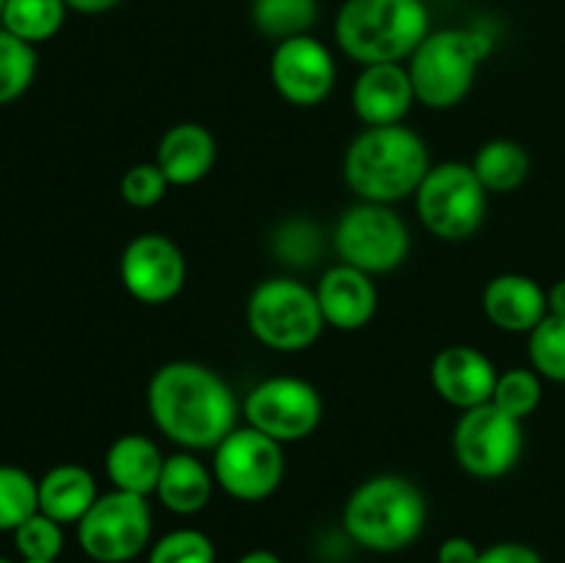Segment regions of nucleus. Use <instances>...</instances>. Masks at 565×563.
I'll return each instance as SVG.
<instances>
[{
  "mask_svg": "<svg viewBox=\"0 0 565 563\" xmlns=\"http://www.w3.org/2000/svg\"><path fill=\"white\" fill-rule=\"evenodd\" d=\"M154 428L182 450H215L237 428L243 408L232 386L199 362H169L147 386Z\"/></svg>",
  "mask_w": 565,
  "mask_h": 563,
  "instance_id": "f257e3e1",
  "label": "nucleus"
},
{
  "mask_svg": "<svg viewBox=\"0 0 565 563\" xmlns=\"http://www.w3.org/2000/svg\"><path fill=\"white\" fill-rule=\"evenodd\" d=\"M430 171L423 138L403 125L367 127L351 141L342 163L348 188L359 202L395 204L417 193Z\"/></svg>",
  "mask_w": 565,
  "mask_h": 563,
  "instance_id": "f03ea898",
  "label": "nucleus"
},
{
  "mask_svg": "<svg viewBox=\"0 0 565 563\" xmlns=\"http://www.w3.org/2000/svg\"><path fill=\"white\" fill-rule=\"evenodd\" d=\"M430 33L425 0H345L337 11L334 39L356 64H401Z\"/></svg>",
  "mask_w": 565,
  "mask_h": 563,
  "instance_id": "7ed1b4c3",
  "label": "nucleus"
},
{
  "mask_svg": "<svg viewBox=\"0 0 565 563\" xmlns=\"http://www.w3.org/2000/svg\"><path fill=\"white\" fill-rule=\"evenodd\" d=\"M425 495L403 475H375L359 484L342 508V528L370 552H401L423 535Z\"/></svg>",
  "mask_w": 565,
  "mask_h": 563,
  "instance_id": "20e7f679",
  "label": "nucleus"
},
{
  "mask_svg": "<svg viewBox=\"0 0 565 563\" xmlns=\"http://www.w3.org/2000/svg\"><path fill=\"white\" fill-rule=\"evenodd\" d=\"M491 55V36L480 28L430 31L408 59L417 103L430 110L456 108L472 92L478 70Z\"/></svg>",
  "mask_w": 565,
  "mask_h": 563,
  "instance_id": "39448f33",
  "label": "nucleus"
},
{
  "mask_svg": "<svg viewBox=\"0 0 565 563\" xmlns=\"http://www.w3.org/2000/svg\"><path fill=\"white\" fill-rule=\"evenodd\" d=\"M246 320L252 334L279 353L307 351L326 326L318 293L290 276L259 282L246 304Z\"/></svg>",
  "mask_w": 565,
  "mask_h": 563,
  "instance_id": "423d86ee",
  "label": "nucleus"
},
{
  "mask_svg": "<svg viewBox=\"0 0 565 563\" xmlns=\"http://www.w3.org/2000/svg\"><path fill=\"white\" fill-rule=\"evenodd\" d=\"M414 196L423 226L441 241H467L483 226L489 191L469 163L430 166Z\"/></svg>",
  "mask_w": 565,
  "mask_h": 563,
  "instance_id": "0eeeda50",
  "label": "nucleus"
},
{
  "mask_svg": "<svg viewBox=\"0 0 565 563\" xmlns=\"http://www.w3.org/2000/svg\"><path fill=\"white\" fill-rule=\"evenodd\" d=\"M334 248L342 263L364 274H390L406 263L412 232L392 204L359 202L337 221Z\"/></svg>",
  "mask_w": 565,
  "mask_h": 563,
  "instance_id": "6e6552de",
  "label": "nucleus"
},
{
  "mask_svg": "<svg viewBox=\"0 0 565 563\" xmlns=\"http://www.w3.org/2000/svg\"><path fill=\"white\" fill-rule=\"evenodd\" d=\"M77 544L97 563H127L141 555L152 539L149 497L130 491H108L94 500L86 517L75 524Z\"/></svg>",
  "mask_w": 565,
  "mask_h": 563,
  "instance_id": "1a4fd4ad",
  "label": "nucleus"
},
{
  "mask_svg": "<svg viewBox=\"0 0 565 563\" xmlns=\"http://www.w3.org/2000/svg\"><path fill=\"white\" fill-rule=\"evenodd\" d=\"M285 445L252 425H237L213 450L215 484L241 502H263L285 484Z\"/></svg>",
  "mask_w": 565,
  "mask_h": 563,
  "instance_id": "9d476101",
  "label": "nucleus"
},
{
  "mask_svg": "<svg viewBox=\"0 0 565 563\" xmlns=\"http://www.w3.org/2000/svg\"><path fill=\"white\" fill-rule=\"evenodd\" d=\"M452 453L463 472L480 480H497L511 472L524 453L522 419L483 403L461 412L452 431Z\"/></svg>",
  "mask_w": 565,
  "mask_h": 563,
  "instance_id": "9b49d317",
  "label": "nucleus"
},
{
  "mask_svg": "<svg viewBox=\"0 0 565 563\" xmlns=\"http://www.w3.org/2000/svg\"><path fill=\"white\" fill-rule=\"evenodd\" d=\"M246 425L263 431L281 445H292L315 434L323 419V397L309 381L296 375H274L248 390L241 403Z\"/></svg>",
  "mask_w": 565,
  "mask_h": 563,
  "instance_id": "f8f14e48",
  "label": "nucleus"
},
{
  "mask_svg": "<svg viewBox=\"0 0 565 563\" xmlns=\"http://www.w3.org/2000/svg\"><path fill=\"white\" fill-rule=\"evenodd\" d=\"M119 276L125 290L136 301L160 307L180 296L185 285V257L171 237L158 232H143L132 237L119 259Z\"/></svg>",
  "mask_w": 565,
  "mask_h": 563,
  "instance_id": "ddd939ff",
  "label": "nucleus"
},
{
  "mask_svg": "<svg viewBox=\"0 0 565 563\" xmlns=\"http://www.w3.org/2000/svg\"><path fill=\"white\" fill-rule=\"evenodd\" d=\"M270 83L281 99L298 108L323 103L337 83V64L331 50L312 33L285 39L270 55Z\"/></svg>",
  "mask_w": 565,
  "mask_h": 563,
  "instance_id": "4468645a",
  "label": "nucleus"
},
{
  "mask_svg": "<svg viewBox=\"0 0 565 563\" xmlns=\"http://www.w3.org/2000/svg\"><path fill=\"white\" fill-rule=\"evenodd\" d=\"M500 373L483 351L472 346H450L439 351L430 364V384L436 395L450 406L469 412L491 403Z\"/></svg>",
  "mask_w": 565,
  "mask_h": 563,
  "instance_id": "2eb2a0df",
  "label": "nucleus"
},
{
  "mask_svg": "<svg viewBox=\"0 0 565 563\" xmlns=\"http://www.w3.org/2000/svg\"><path fill=\"white\" fill-rule=\"evenodd\" d=\"M351 99L364 125L390 127L403 125L412 105L417 103V94L403 64H370L359 72Z\"/></svg>",
  "mask_w": 565,
  "mask_h": 563,
  "instance_id": "dca6fc26",
  "label": "nucleus"
},
{
  "mask_svg": "<svg viewBox=\"0 0 565 563\" xmlns=\"http://www.w3.org/2000/svg\"><path fill=\"white\" fill-rule=\"evenodd\" d=\"M315 293H318L326 326H334L340 331L364 329L379 309V290H375L373 276L345 263L326 270Z\"/></svg>",
  "mask_w": 565,
  "mask_h": 563,
  "instance_id": "f3484780",
  "label": "nucleus"
},
{
  "mask_svg": "<svg viewBox=\"0 0 565 563\" xmlns=\"http://www.w3.org/2000/svg\"><path fill=\"white\" fill-rule=\"evenodd\" d=\"M483 312L508 334H530L550 315L546 290L524 274H500L486 285Z\"/></svg>",
  "mask_w": 565,
  "mask_h": 563,
  "instance_id": "a211bd4d",
  "label": "nucleus"
},
{
  "mask_svg": "<svg viewBox=\"0 0 565 563\" xmlns=\"http://www.w3.org/2000/svg\"><path fill=\"white\" fill-rule=\"evenodd\" d=\"M218 160V144L207 127L196 121H180L169 127L158 144L154 163L174 188L196 185L213 171Z\"/></svg>",
  "mask_w": 565,
  "mask_h": 563,
  "instance_id": "6ab92c4d",
  "label": "nucleus"
},
{
  "mask_svg": "<svg viewBox=\"0 0 565 563\" xmlns=\"http://www.w3.org/2000/svg\"><path fill=\"white\" fill-rule=\"evenodd\" d=\"M166 456L149 436L125 434L110 442L105 453V475L114 489L138 497H152L163 472Z\"/></svg>",
  "mask_w": 565,
  "mask_h": 563,
  "instance_id": "aec40b11",
  "label": "nucleus"
},
{
  "mask_svg": "<svg viewBox=\"0 0 565 563\" xmlns=\"http://www.w3.org/2000/svg\"><path fill=\"white\" fill-rule=\"evenodd\" d=\"M97 497V480L81 464H58L39 478V511L58 524L81 522Z\"/></svg>",
  "mask_w": 565,
  "mask_h": 563,
  "instance_id": "412c9836",
  "label": "nucleus"
},
{
  "mask_svg": "<svg viewBox=\"0 0 565 563\" xmlns=\"http://www.w3.org/2000/svg\"><path fill=\"white\" fill-rule=\"evenodd\" d=\"M213 469L204 467L191 450H180L166 456L154 497L163 502L166 511L191 517V513H199L207 506L210 497H213Z\"/></svg>",
  "mask_w": 565,
  "mask_h": 563,
  "instance_id": "4be33fe9",
  "label": "nucleus"
},
{
  "mask_svg": "<svg viewBox=\"0 0 565 563\" xmlns=\"http://www.w3.org/2000/svg\"><path fill=\"white\" fill-rule=\"evenodd\" d=\"M472 171L489 193H511L524 185L530 177V155L522 144L511 138H494L486 141L475 152Z\"/></svg>",
  "mask_w": 565,
  "mask_h": 563,
  "instance_id": "5701e85b",
  "label": "nucleus"
},
{
  "mask_svg": "<svg viewBox=\"0 0 565 563\" xmlns=\"http://www.w3.org/2000/svg\"><path fill=\"white\" fill-rule=\"evenodd\" d=\"M64 0H9L0 17V28L28 44H42L58 36L66 22Z\"/></svg>",
  "mask_w": 565,
  "mask_h": 563,
  "instance_id": "b1692460",
  "label": "nucleus"
},
{
  "mask_svg": "<svg viewBox=\"0 0 565 563\" xmlns=\"http://www.w3.org/2000/svg\"><path fill=\"white\" fill-rule=\"evenodd\" d=\"M320 17L318 0H252V22L263 36L285 39L307 36Z\"/></svg>",
  "mask_w": 565,
  "mask_h": 563,
  "instance_id": "393cba45",
  "label": "nucleus"
},
{
  "mask_svg": "<svg viewBox=\"0 0 565 563\" xmlns=\"http://www.w3.org/2000/svg\"><path fill=\"white\" fill-rule=\"evenodd\" d=\"M39 511V480L14 464H0V533H14Z\"/></svg>",
  "mask_w": 565,
  "mask_h": 563,
  "instance_id": "a878e982",
  "label": "nucleus"
},
{
  "mask_svg": "<svg viewBox=\"0 0 565 563\" xmlns=\"http://www.w3.org/2000/svg\"><path fill=\"white\" fill-rule=\"evenodd\" d=\"M36 66V47L0 28V105H11L33 86Z\"/></svg>",
  "mask_w": 565,
  "mask_h": 563,
  "instance_id": "bb28decb",
  "label": "nucleus"
},
{
  "mask_svg": "<svg viewBox=\"0 0 565 563\" xmlns=\"http://www.w3.org/2000/svg\"><path fill=\"white\" fill-rule=\"evenodd\" d=\"M527 353L541 379L565 384V318L546 315L527 334Z\"/></svg>",
  "mask_w": 565,
  "mask_h": 563,
  "instance_id": "cd10ccee",
  "label": "nucleus"
},
{
  "mask_svg": "<svg viewBox=\"0 0 565 563\" xmlns=\"http://www.w3.org/2000/svg\"><path fill=\"white\" fill-rule=\"evenodd\" d=\"M541 397H544V384H541V375L533 368H511L505 373H500L494 386V403L500 412L511 414L516 419H527L535 408L541 406Z\"/></svg>",
  "mask_w": 565,
  "mask_h": 563,
  "instance_id": "c85d7f7f",
  "label": "nucleus"
},
{
  "mask_svg": "<svg viewBox=\"0 0 565 563\" xmlns=\"http://www.w3.org/2000/svg\"><path fill=\"white\" fill-rule=\"evenodd\" d=\"M147 563H215V544L196 528L171 530L154 541Z\"/></svg>",
  "mask_w": 565,
  "mask_h": 563,
  "instance_id": "c756f323",
  "label": "nucleus"
},
{
  "mask_svg": "<svg viewBox=\"0 0 565 563\" xmlns=\"http://www.w3.org/2000/svg\"><path fill=\"white\" fill-rule=\"evenodd\" d=\"M14 546L20 557H42V561H58L64 552V524L44 517L42 511L14 530Z\"/></svg>",
  "mask_w": 565,
  "mask_h": 563,
  "instance_id": "7c9ffc66",
  "label": "nucleus"
},
{
  "mask_svg": "<svg viewBox=\"0 0 565 563\" xmlns=\"http://www.w3.org/2000/svg\"><path fill=\"white\" fill-rule=\"evenodd\" d=\"M171 188V182L166 180V174L160 171L158 163H136L121 174L119 193L130 208L147 210L154 204L163 202L166 191Z\"/></svg>",
  "mask_w": 565,
  "mask_h": 563,
  "instance_id": "2f4dec72",
  "label": "nucleus"
},
{
  "mask_svg": "<svg viewBox=\"0 0 565 563\" xmlns=\"http://www.w3.org/2000/svg\"><path fill=\"white\" fill-rule=\"evenodd\" d=\"M478 563H544V557L522 541H500L486 546Z\"/></svg>",
  "mask_w": 565,
  "mask_h": 563,
  "instance_id": "473e14b6",
  "label": "nucleus"
},
{
  "mask_svg": "<svg viewBox=\"0 0 565 563\" xmlns=\"http://www.w3.org/2000/svg\"><path fill=\"white\" fill-rule=\"evenodd\" d=\"M480 546L472 539H463V535H450L439 544L436 552V563H478L480 561Z\"/></svg>",
  "mask_w": 565,
  "mask_h": 563,
  "instance_id": "72a5a7b5",
  "label": "nucleus"
},
{
  "mask_svg": "<svg viewBox=\"0 0 565 563\" xmlns=\"http://www.w3.org/2000/svg\"><path fill=\"white\" fill-rule=\"evenodd\" d=\"M66 9L77 11V14H86V17H97V14H108L114 11L116 6H121L125 0H64Z\"/></svg>",
  "mask_w": 565,
  "mask_h": 563,
  "instance_id": "f704fd0d",
  "label": "nucleus"
},
{
  "mask_svg": "<svg viewBox=\"0 0 565 563\" xmlns=\"http://www.w3.org/2000/svg\"><path fill=\"white\" fill-rule=\"evenodd\" d=\"M546 304H550V315L565 318V279L555 282V285L546 290Z\"/></svg>",
  "mask_w": 565,
  "mask_h": 563,
  "instance_id": "c9c22d12",
  "label": "nucleus"
},
{
  "mask_svg": "<svg viewBox=\"0 0 565 563\" xmlns=\"http://www.w3.org/2000/svg\"><path fill=\"white\" fill-rule=\"evenodd\" d=\"M237 563H285V561H281V557L270 550H252V552H246V555H243Z\"/></svg>",
  "mask_w": 565,
  "mask_h": 563,
  "instance_id": "e433bc0d",
  "label": "nucleus"
},
{
  "mask_svg": "<svg viewBox=\"0 0 565 563\" xmlns=\"http://www.w3.org/2000/svg\"><path fill=\"white\" fill-rule=\"evenodd\" d=\"M20 563H55V561H42V557H22Z\"/></svg>",
  "mask_w": 565,
  "mask_h": 563,
  "instance_id": "4c0bfd02",
  "label": "nucleus"
},
{
  "mask_svg": "<svg viewBox=\"0 0 565 563\" xmlns=\"http://www.w3.org/2000/svg\"><path fill=\"white\" fill-rule=\"evenodd\" d=\"M6 3H9V0H0V17H3V9H6Z\"/></svg>",
  "mask_w": 565,
  "mask_h": 563,
  "instance_id": "58836bf2",
  "label": "nucleus"
},
{
  "mask_svg": "<svg viewBox=\"0 0 565 563\" xmlns=\"http://www.w3.org/2000/svg\"><path fill=\"white\" fill-rule=\"evenodd\" d=\"M0 563H11V561H9V557H0Z\"/></svg>",
  "mask_w": 565,
  "mask_h": 563,
  "instance_id": "ea45409f",
  "label": "nucleus"
}]
</instances>
